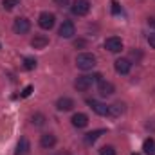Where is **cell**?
I'll use <instances>...</instances> for the list:
<instances>
[{
  "label": "cell",
  "instance_id": "cell-1",
  "mask_svg": "<svg viewBox=\"0 0 155 155\" xmlns=\"http://www.w3.org/2000/svg\"><path fill=\"white\" fill-rule=\"evenodd\" d=\"M76 65L81 71H90L96 65V56L90 54V52H83V54H79L76 58Z\"/></svg>",
  "mask_w": 155,
  "mask_h": 155
},
{
  "label": "cell",
  "instance_id": "cell-2",
  "mask_svg": "<svg viewBox=\"0 0 155 155\" xmlns=\"http://www.w3.org/2000/svg\"><path fill=\"white\" fill-rule=\"evenodd\" d=\"M54 22H56V16L52 15V13H41L38 18V24L41 29H45V31H49V29H52L54 27Z\"/></svg>",
  "mask_w": 155,
  "mask_h": 155
},
{
  "label": "cell",
  "instance_id": "cell-3",
  "mask_svg": "<svg viewBox=\"0 0 155 155\" xmlns=\"http://www.w3.org/2000/svg\"><path fill=\"white\" fill-rule=\"evenodd\" d=\"M29 29H31V22L27 18H16L13 24V31L16 35H25V33H29Z\"/></svg>",
  "mask_w": 155,
  "mask_h": 155
},
{
  "label": "cell",
  "instance_id": "cell-4",
  "mask_svg": "<svg viewBox=\"0 0 155 155\" xmlns=\"http://www.w3.org/2000/svg\"><path fill=\"white\" fill-rule=\"evenodd\" d=\"M88 11H90V2L88 0H76L74 5H72V13L78 15V16H85Z\"/></svg>",
  "mask_w": 155,
  "mask_h": 155
},
{
  "label": "cell",
  "instance_id": "cell-5",
  "mask_svg": "<svg viewBox=\"0 0 155 155\" xmlns=\"http://www.w3.org/2000/svg\"><path fill=\"white\" fill-rule=\"evenodd\" d=\"M105 49H108L110 52H121L123 51V41L117 36H110L105 40Z\"/></svg>",
  "mask_w": 155,
  "mask_h": 155
},
{
  "label": "cell",
  "instance_id": "cell-6",
  "mask_svg": "<svg viewBox=\"0 0 155 155\" xmlns=\"http://www.w3.org/2000/svg\"><path fill=\"white\" fill-rule=\"evenodd\" d=\"M76 35V27H74V24L72 22H63L61 24V27H60V36L61 38H72Z\"/></svg>",
  "mask_w": 155,
  "mask_h": 155
},
{
  "label": "cell",
  "instance_id": "cell-7",
  "mask_svg": "<svg viewBox=\"0 0 155 155\" xmlns=\"http://www.w3.org/2000/svg\"><path fill=\"white\" fill-rule=\"evenodd\" d=\"M74 87H76V90H79V92L88 90V88L92 87V78L90 76H79L76 81H74Z\"/></svg>",
  "mask_w": 155,
  "mask_h": 155
},
{
  "label": "cell",
  "instance_id": "cell-8",
  "mask_svg": "<svg viewBox=\"0 0 155 155\" xmlns=\"http://www.w3.org/2000/svg\"><path fill=\"white\" fill-rule=\"evenodd\" d=\"M87 103L90 105V108H92L97 116H108V107H107V105H103V103H99V101H96V99H88Z\"/></svg>",
  "mask_w": 155,
  "mask_h": 155
},
{
  "label": "cell",
  "instance_id": "cell-9",
  "mask_svg": "<svg viewBox=\"0 0 155 155\" xmlns=\"http://www.w3.org/2000/svg\"><path fill=\"white\" fill-rule=\"evenodd\" d=\"M130 69H132L130 60H126V58H119V60L116 61V72L117 74H128Z\"/></svg>",
  "mask_w": 155,
  "mask_h": 155
},
{
  "label": "cell",
  "instance_id": "cell-10",
  "mask_svg": "<svg viewBox=\"0 0 155 155\" xmlns=\"http://www.w3.org/2000/svg\"><path fill=\"white\" fill-rule=\"evenodd\" d=\"M29 152H31V143H29L25 137H22V139L18 141V144H16L15 155H27Z\"/></svg>",
  "mask_w": 155,
  "mask_h": 155
},
{
  "label": "cell",
  "instance_id": "cell-11",
  "mask_svg": "<svg viewBox=\"0 0 155 155\" xmlns=\"http://www.w3.org/2000/svg\"><path fill=\"white\" fill-rule=\"evenodd\" d=\"M72 107H74V101L71 97H60L56 103V108L61 112H69V110H72Z\"/></svg>",
  "mask_w": 155,
  "mask_h": 155
},
{
  "label": "cell",
  "instance_id": "cell-12",
  "mask_svg": "<svg viewBox=\"0 0 155 155\" xmlns=\"http://www.w3.org/2000/svg\"><path fill=\"white\" fill-rule=\"evenodd\" d=\"M72 124L76 126V128H85L87 124H88V117L85 116V114H81V112H78L72 116Z\"/></svg>",
  "mask_w": 155,
  "mask_h": 155
},
{
  "label": "cell",
  "instance_id": "cell-13",
  "mask_svg": "<svg viewBox=\"0 0 155 155\" xmlns=\"http://www.w3.org/2000/svg\"><path fill=\"white\" fill-rule=\"evenodd\" d=\"M47 43H49V38L45 35H35V38L31 40V45L35 49H43V47H47Z\"/></svg>",
  "mask_w": 155,
  "mask_h": 155
},
{
  "label": "cell",
  "instance_id": "cell-14",
  "mask_svg": "<svg viewBox=\"0 0 155 155\" xmlns=\"http://www.w3.org/2000/svg\"><path fill=\"white\" fill-rule=\"evenodd\" d=\"M97 88H99V94H101V96H112L114 90H116L110 81H99V87H97Z\"/></svg>",
  "mask_w": 155,
  "mask_h": 155
},
{
  "label": "cell",
  "instance_id": "cell-15",
  "mask_svg": "<svg viewBox=\"0 0 155 155\" xmlns=\"http://www.w3.org/2000/svg\"><path fill=\"white\" fill-rule=\"evenodd\" d=\"M40 144H41L43 148H52V146L56 144V137H54L52 134H45V135H41Z\"/></svg>",
  "mask_w": 155,
  "mask_h": 155
},
{
  "label": "cell",
  "instance_id": "cell-16",
  "mask_svg": "<svg viewBox=\"0 0 155 155\" xmlns=\"http://www.w3.org/2000/svg\"><path fill=\"white\" fill-rule=\"evenodd\" d=\"M123 112H124V105L123 103H114V105L108 107V116L112 117H119Z\"/></svg>",
  "mask_w": 155,
  "mask_h": 155
},
{
  "label": "cell",
  "instance_id": "cell-17",
  "mask_svg": "<svg viewBox=\"0 0 155 155\" xmlns=\"http://www.w3.org/2000/svg\"><path fill=\"white\" fill-rule=\"evenodd\" d=\"M103 134H105V130H94V132H88V134L85 135V143H87V144H92V143H96Z\"/></svg>",
  "mask_w": 155,
  "mask_h": 155
},
{
  "label": "cell",
  "instance_id": "cell-18",
  "mask_svg": "<svg viewBox=\"0 0 155 155\" xmlns=\"http://www.w3.org/2000/svg\"><path fill=\"white\" fill-rule=\"evenodd\" d=\"M143 150L146 155H155V141L153 139H146L143 144Z\"/></svg>",
  "mask_w": 155,
  "mask_h": 155
},
{
  "label": "cell",
  "instance_id": "cell-19",
  "mask_svg": "<svg viewBox=\"0 0 155 155\" xmlns=\"http://www.w3.org/2000/svg\"><path fill=\"white\" fill-rule=\"evenodd\" d=\"M18 4H20V0H2V5H4V9H5V11L15 9Z\"/></svg>",
  "mask_w": 155,
  "mask_h": 155
},
{
  "label": "cell",
  "instance_id": "cell-20",
  "mask_svg": "<svg viewBox=\"0 0 155 155\" xmlns=\"http://www.w3.org/2000/svg\"><path fill=\"white\" fill-rule=\"evenodd\" d=\"M35 67H36V60L35 58H25L24 60V69L25 71H33Z\"/></svg>",
  "mask_w": 155,
  "mask_h": 155
},
{
  "label": "cell",
  "instance_id": "cell-21",
  "mask_svg": "<svg viewBox=\"0 0 155 155\" xmlns=\"http://www.w3.org/2000/svg\"><path fill=\"white\" fill-rule=\"evenodd\" d=\"M31 121H33V124H36V126H41V124L45 123V117L41 116V114H35V116L31 117Z\"/></svg>",
  "mask_w": 155,
  "mask_h": 155
},
{
  "label": "cell",
  "instance_id": "cell-22",
  "mask_svg": "<svg viewBox=\"0 0 155 155\" xmlns=\"http://www.w3.org/2000/svg\"><path fill=\"white\" fill-rule=\"evenodd\" d=\"M99 155H116V150H114V146H103L99 150Z\"/></svg>",
  "mask_w": 155,
  "mask_h": 155
},
{
  "label": "cell",
  "instance_id": "cell-23",
  "mask_svg": "<svg viewBox=\"0 0 155 155\" xmlns=\"http://www.w3.org/2000/svg\"><path fill=\"white\" fill-rule=\"evenodd\" d=\"M31 92H33V87L29 85V87H25V88H24V92H22V97H27V96H31Z\"/></svg>",
  "mask_w": 155,
  "mask_h": 155
},
{
  "label": "cell",
  "instance_id": "cell-24",
  "mask_svg": "<svg viewBox=\"0 0 155 155\" xmlns=\"http://www.w3.org/2000/svg\"><path fill=\"white\" fill-rule=\"evenodd\" d=\"M119 11H121V9H119V4L114 0V2H112V13H114V15H119Z\"/></svg>",
  "mask_w": 155,
  "mask_h": 155
},
{
  "label": "cell",
  "instance_id": "cell-25",
  "mask_svg": "<svg viewBox=\"0 0 155 155\" xmlns=\"http://www.w3.org/2000/svg\"><path fill=\"white\" fill-rule=\"evenodd\" d=\"M148 43H150V47H152V49H155V33L148 36Z\"/></svg>",
  "mask_w": 155,
  "mask_h": 155
},
{
  "label": "cell",
  "instance_id": "cell-26",
  "mask_svg": "<svg viewBox=\"0 0 155 155\" xmlns=\"http://www.w3.org/2000/svg\"><path fill=\"white\" fill-rule=\"evenodd\" d=\"M54 2H56V5H60V7H63V5L69 4V0H54Z\"/></svg>",
  "mask_w": 155,
  "mask_h": 155
},
{
  "label": "cell",
  "instance_id": "cell-27",
  "mask_svg": "<svg viewBox=\"0 0 155 155\" xmlns=\"http://www.w3.org/2000/svg\"><path fill=\"white\" fill-rule=\"evenodd\" d=\"M148 24H150L152 27H155V18H150V20H148Z\"/></svg>",
  "mask_w": 155,
  "mask_h": 155
}]
</instances>
